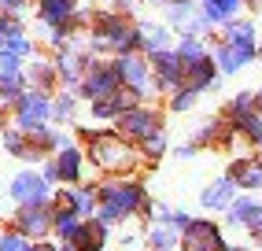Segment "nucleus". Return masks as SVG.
I'll return each instance as SVG.
<instances>
[{
  "label": "nucleus",
  "instance_id": "nucleus-2",
  "mask_svg": "<svg viewBox=\"0 0 262 251\" xmlns=\"http://www.w3.org/2000/svg\"><path fill=\"white\" fill-rule=\"evenodd\" d=\"M89 159L100 166V170H129L133 163H137V155H133V148L126 144L122 137H115V133H96L93 137V144H89Z\"/></svg>",
  "mask_w": 262,
  "mask_h": 251
},
{
  "label": "nucleus",
  "instance_id": "nucleus-18",
  "mask_svg": "<svg viewBox=\"0 0 262 251\" xmlns=\"http://www.w3.org/2000/svg\"><path fill=\"white\" fill-rule=\"evenodd\" d=\"M56 170H59V181L78 185V181H81V152L63 148V152L56 155Z\"/></svg>",
  "mask_w": 262,
  "mask_h": 251
},
{
  "label": "nucleus",
  "instance_id": "nucleus-6",
  "mask_svg": "<svg viewBox=\"0 0 262 251\" xmlns=\"http://www.w3.org/2000/svg\"><path fill=\"white\" fill-rule=\"evenodd\" d=\"M52 214L56 211H48V207H19L15 229L26 233L30 240H37V237H45V233H52Z\"/></svg>",
  "mask_w": 262,
  "mask_h": 251
},
{
  "label": "nucleus",
  "instance_id": "nucleus-11",
  "mask_svg": "<svg viewBox=\"0 0 262 251\" xmlns=\"http://www.w3.org/2000/svg\"><path fill=\"white\" fill-rule=\"evenodd\" d=\"M81 225H85V218H81L78 211H71V207H59L56 214H52V229H56V237L63 244H74V237L81 233Z\"/></svg>",
  "mask_w": 262,
  "mask_h": 251
},
{
  "label": "nucleus",
  "instance_id": "nucleus-27",
  "mask_svg": "<svg viewBox=\"0 0 262 251\" xmlns=\"http://www.w3.org/2000/svg\"><path fill=\"white\" fill-rule=\"evenodd\" d=\"M163 148H166V137H163L159 130H155L151 137H144V155H151V159H155V155H163Z\"/></svg>",
  "mask_w": 262,
  "mask_h": 251
},
{
  "label": "nucleus",
  "instance_id": "nucleus-24",
  "mask_svg": "<svg viewBox=\"0 0 262 251\" xmlns=\"http://www.w3.org/2000/svg\"><path fill=\"white\" fill-rule=\"evenodd\" d=\"M0 251H33V244H30L26 233L11 229V233H4V237H0Z\"/></svg>",
  "mask_w": 262,
  "mask_h": 251
},
{
  "label": "nucleus",
  "instance_id": "nucleus-13",
  "mask_svg": "<svg viewBox=\"0 0 262 251\" xmlns=\"http://www.w3.org/2000/svg\"><path fill=\"white\" fill-rule=\"evenodd\" d=\"M229 177L236 189H262V159H240L229 166Z\"/></svg>",
  "mask_w": 262,
  "mask_h": 251
},
{
  "label": "nucleus",
  "instance_id": "nucleus-1",
  "mask_svg": "<svg viewBox=\"0 0 262 251\" xmlns=\"http://www.w3.org/2000/svg\"><path fill=\"white\" fill-rule=\"evenodd\" d=\"M96 196H100L96 222H103V225H115V222L129 218V214H137V211H148L144 185H137V181H107Z\"/></svg>",
  "mask_w": 262,
  "mask_h": 251
},
{
  "label": "nucleus",
  "instance_id": "nucleus-32",
  "mask_svg": "<svg viewBox=\"0 0 262 251\" xmlns=\"http://www.w3.org/2000/svg\"><path fill=\"white\" fill-rule=\"evenodd\" d=\"M225 251H244V247H225Z\"/></svg>",
  "mask_w": 262,
  "mask_h": 251
},
{
  "label": "nucleus",
  "instance_id": "nucleus-25",
  "mask_svg": "<svg viewBox=\"0 0 262 251\" xmlns=\"http://www.w3.org/2000/svg\"><path fill=\"white\" fill-rule=\"evenodd\" d=\"M141 45H148L151 52H163L166 48V30L163 26H144L141 30Z\"/></svg>",
  "mask_w": 262,
  "mask_h": 251
},
{
  "label": "nucleus",
  "instance_id": "nucleus-23",
  "mask_svg": "<svg viewBox=\"0 0 262 251\" xmlns=\"http://www.w3.org/2000/svg\"><path fill=\"white\" fill-rule=\"evenodd\" d=\"M236 8H240V0H207V19L222 23V19H229Z\"/></svg>",
  "mask_w": 262,
  "mask_h": 251
},
{
  "label": "nucleus",
  "instance_id": "nucleus-7",
  "mask_svg": "<svg viewBox=\"0 0 262 251\" xmlns=\"http://www.w3.org/2000/svg\"><path fill=\"white\" fill-rule=\"evenodd\" d=\"M118 126H122V133H126V137L144 140V137H151L155 130H159V115H155V111H141V107H133V111H126V115L118 118Z\"/></svg>",
  "mask_w": 262,
  "mask_h": 251
},
{
  "label": "nucleus",
  "instance_id": "nucleus-19",
  "mask_svg": "<svg viewBox=\"0 0 262 251\" xmlns=\"http://www.w3.org/2000/svg\"><path fill=\"white\" fill-rule=\"evenodd\" d=\"M118 78L129 81L137 93H144V89H148V67H144L141 59H122V63H118Z\"/></svg>",
  "mask_w": 262,
  "mask_h": 251
},
{
  "label": "nucleus",
  "instance_id": "nucleus-16",
  "mask_svg": "<svg viewBox=\"0 0 262 251\" xmlns=\"http://www.w3.org/2000/svg\"><path fill=\"white\" fill-rule=\"evenodd\" d=\"M155 70H159V85L170 89L181 81V56H173V52H155Z\"/></svg>",
  "mask_w": 262,
  "mask_h": 251
},
{
  "label": "nucleus",
  "instance_id": "nucleus-15",
  "mask_svg": "<svg viewBox=\"0 0 262 251\" xmlns=\"http://www.w3.org/2000/svg\"><path fill=\"white\" fill-rule=\"evenodd\" d=\"M126 111H133V93H111L103 100H93L96 118H111V115H126Z\"/></svg>",
  "mask_w": 262,
  "mask_h": 251
},
{
  "label": "nucleus",
  "instance_id": "nucleus-8",
  "mask_svg": "<svg viewBox=\"0 0 262 251\" xmlns=\"http://www.w3.org/2000/svg\"><path fill=\"white\" fill-rule=\"evenodd\" d=\"M96 200H100V196H96L93 189H85V185H67V189L59 192V207L78 211L81 218H85V214H96Z\"/></svg>",
  "mask_w": 262,
  "mask_h": 251
},
{
  "label": "nucleus",
  "instance_id": "nucleus-31",
  "mask_svg": "<svg viewBox=\"0 0 262 251\" xmlns=\"http://www.w3.org/2000/svg\"><path fill=\"white\" fill-rule=\"evenodd\" d=\"M33 251H59L56 244H33Z\"/></svg>",
  "mask_w": 262,
  "mask_h": 251
},
{
  "label": "nucleus",
  "instance_id": "nucleus-26",
  "mask_svg": "<svg viewBox=\"0 0 262 251\" xmlns=\"http://www.w3.org/2000/svg\"><path fill=\"white\" fill-rule=\"evenodd\" d=\"M178 56H181V63H188V67H192V63H203V45H200L196 37H185Z\"/></svg>",
  "mask_w": 262,
  "mask_h": 251
},
{
  "label": "nucleus",
  "instance_id": "nucleus-3",
  "mask_svg": "<svg viewBox=\"0 0 262 251\" xmlns=\"http://www.w3.org/2000/svg\"><path fill=\"white\" fill-rule=\"evenodd\" d=\"M181 247L185 251H225V240H222V229L207 218H192L185 229H181Z\"/></svg>",
  "mask_w": 262,
  "mask_h": 251
},
{
  "label": "nucleus",
  "instance_id": "nucleus-20",
  "mask_svg": "<svg viewBox=\"0 0 262 251\" xmlns=\"http://www.w3.org/2000/svg\"><path fill=\"white\" fill-rule=\"evenodd\" d=\"M148 244H151L155 251H170L173 244H181V233L173 229V225H166V222H155L151 233H148Z\"/></svg>",
  "mask_w": 262,
  "mask_h": 251
},
{
  "label": "nucleus",
  "instance_id": "nucleus-21",
  "mask_svg": "<svg viewBox=\"0 0 262 251\" xmlns=\"http://www.w3.org/2000/svg\"><path fill=\"white\" fill-rule=\"evenodd\" d=\"M188 70V89H192V93H196V89H207V85H211L214 81V67L211 63H192V67H185Z\"/></svg>",
  "mask_w": 262,
  "mask_h": 251
},
{
  "label": "nucleus",
  "instance_id": "nucleus-10",
  "mask_svg": "<svg viewBox=\"0 0 262 251\" xmlns=\"http://www.w3.org/2000/svg\"><path fill=\"white\" fill-rule=\"evenodd\" d=\"M229 222L251 229V233H262V203H255V200H233L229 203Z\"/></svg>",
  "mask_w": 262,
  "mask_h": 251
},
{
  "label": "nucleus",
  "instance_id": "nucleus-28",
  "mask_svg": "<svg viewBox=\"0 0 262 251\" xmlns=\"http://www.w3.org/2000/svg\"><path fill=\"white\" fill-rule=\"evenodd\" d=\"M192 96H196V93H192V89H185V93H178V100H173V111H188V107H192Z\"/></svg>",
  "mask_w": 262,
  "mask_h": 251
},
{
  "label": "nucleus",
  "instance_id": "nucleus-29",
  "mask_svg": "<svg viewBox=\"0 0 262 251\" xmlns=\"http://www.w3.org/2000/svg\"><path fill=\"white\" fill-rule=\"evenodd\" d=\"M71 111H74L71 100H59V103H56V115H59V118H71Z\"/></svg>",
  "mask_w": 262,
  "mask_h": 251
},
{
  "label": "nucleus",
  "instance_id": "nucleus-30",
  "mask_svg": "<svg viewBox=\"0 0 262 251\" xmlns=\"http://www.w3.org/2000/svg\"><path fill=\"white\" fill-rule=\"evenodd\" d=\"M0 8H4V11H19L23 0H0Z\"/></svg>",
  "mask_w": 262,
  "mask_h": 251
},
{
  "label": "nucleus",
  "instance_id": "nucleus-5",
  "mask_svg": "<svg viewBox=\"0 0 262 251\" xmlns=\"http://www.w3.org/2000/svg\"><path fill=\"white\" fill-rule=\"evenodd\" d=\"M48 115H52V103H48L45 93H23L19 96V130L23 133L41 130Z\"/></svg>",
  "mask_w": 262,
  "mask_h": 251
},
{
  "label": "nucleus",
  "instance_id": "nucleus-4",
  "mask_svg": "<svg viewBox=\"0 0 262 251\" xmlns=\"http://www.w3.org/2000/svg\"><path fill=\"white\" fill-rule=\"evenodd\" d=\"M8 192H11V200L19 203V207H48V196H52L48 181H45L41 174H33V170H23L11 181Z\"/></svg>",
  "mask_w": 262,
  "mask_h": 251
},
{
  "label": "nucleus",
  "instance_id": "nucleus-12",
  "mask_svg": "<svg viewBox=\"0 0 262 251\" xmlns=\"http://www.w3.org/2000/svg\"><path fill=\"white\" fill-rule=\"evenodd\" d=\"M115 85H118V67H100V70H93V74L85 78V93L93 100H103V96L115 93Z\"/></svg>",
  "mask_w": 262,
  "mask_h": 251
},
{
  "label": "nucleus",
  "instance_id": "nucleus-17",
  "mask_svg": "<svg viewBox=\"0 0 262 251\" xmlns=\"http://www.w3.org/2000/svg\"><path fill=\"white\" fill-rule=\"evenodd\" d=\"M251 56H255V48H244V45H229V41H225V45L218 48V56H214V59H218L222 70H229V74H233V70H240Z\"/></svg>",
  "mask_w": 262,
  "mask_h": 251
},
{
  "label": "nucleus",
  "instance_id": "nucleus-9",
  "mask_svg": "<svg viewBox=\"0 0 262 251\" xmlns=\"http://www.w3.org/2000/svg\"><path fill=\"white\" fill-rule=\"evenodd\" d=\"M233 200H236V181H233V177H218V181H214V185H207L203 196H200V203H203L207 211H218V207L229 211Z\"/></svg>",
  "mask_w": 262,
  "mask_h": 251
},
{
  "label": "nucleus",
  "instance_id": "nucleus-22",
  "mask_svg": "<svg viewBox=\"0 0 262 251\" xmlns=\"http://www.w3.org/2000/svg\"><path fill=\"white\" fill-rule=\"evenodd\" d=\"M41 15L48 23H67L71 19V0H41Z\"/></svg>",
  "mask_w": 262,
  "mask_h": 251
},
{
  "label": "nucleus",
  "instance_id": "nucleus-14",
  "mask_svg": "<svg viewBox=\"0 0 262 251\" xmlns=\"http://www.w3.org/2000/svg\"><path fill=\"white\" fill-rule=\"evenodd\" d=\"M74 247H78V251H100V247H107V225L85 218L81 233L74 237Z\"/></svg>",
  "mask_w": 262,
  "mask_h": 251
}]
</instances>
